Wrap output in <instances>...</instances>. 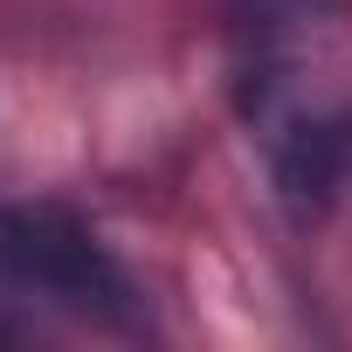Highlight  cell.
Here are the masks:
<instances>
[{
  "mask_svg": "<svg viewBox=\"0 0 352 352\" xmlns=\"http://www.w3.org/2000/svg\"><path fill=\"white\" fill-rule=\"evenodd\" d=\"M0 276L14 290H42L76 311H118L124 283L104 263V249L56 208H8L0 214Z\"/></svg>",
  "mask_w": 352,
  "mask_h": 352,
  "instance_id": "cell-1",
  "label": "cell"
},
{
  "mask_svg": "<svg viewBox=\"0 0 352 352\" xmlns=\"http://www.w3.org/2000/svg\"><path fill=\"white\" fill-rule=\"evenodd\" d=\"M8 290H14V283H8V276H0V331H8Z\"/></svg>",
  "mask_w": 352,
  "mask_h": 352,
  "instance_id": "cell-2",
  "label": "cell"
}]
</instances>
